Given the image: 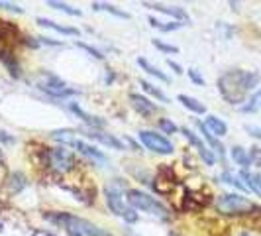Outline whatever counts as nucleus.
<instances>
[{
    "instance_id": "f257e3e1",
    "label": "nucleus",
    "mask_w": 261,
    "mask_h": 236,
    "mask_svg": "<svg viewBox=\"0 0 261 236\" xmlns=\"http://www.w3.org/2000/svg\"><path fill=\"white\" fill-rule=\"evenodd\" d=\"M259 83L257 73H249V71H228L218 79V89L220 95L230 103V105H240L246 101V95L249 89H253Z\"/></svg>"
},
{
    "instance_id": "f03ea898",
    "label": "nucleus",
    "mask_w": 261,
    "mask_h": 236,
    "mask_svg": "<svg viewBox=\"0 0 261 236\" xmlns=\"http://www.w3.org/2000/svg\"><path fill=\"white\" fill-rule=\"evenodd\" d=\"M49 221L57 224H63L69 236H112L110 232L102 230L100 226L89 223L81 217H73V215H49Z\"/></svg>"
},
{
    "instance_id": "7ed1b4c3",
    "label": "nucleus",
    "mask_w": 261,
    "mask_h": 236,
    "mask_svg": "<svg viewBox=\"0 0 261 236\" xmlns=\"http://www.w3.org/2000/svg\"><path fill=\"white\" fill-rule=\"evenodd\" d=\"M128 203H130L134 209L145 210V213L155 215L159 219H165L167 217V209L159 201H155V197H149L147 193H142L138 189H130L128 191Z\"/></svg>"
},
{
    "instance_id": "20e7f679",
    "label": "nucleus",
    "mask_w": 261,
    "mask_h": 236,
    "mask_svg": "<svg viewBox=\"0 0 261 236\" xmlns=\"http://www.w3.org/2000/svg\"><path fill=\"white\" fill-rule=\"evenodd\" d=\"M218 210L224 215H246L251 210H257V207L242 195H222L218 199Z\"/></svg>"
},
{
    "instance_id": "39448f33",
    "label": "nucleus",
    "mask_w": 261,
    "mask_h": 236,
    "mask_svg": "<svg viewBox=\"0 0 261 236\" xmlns=\"http://www.w3.org/2000/svg\"><path fill=\"white\" fill-rule=\"evenodd\" d=\"M106 203H108V207L112 209V213H116L118 217H122L124 221H128V223H136V221H138V215H136L130 207L124 205L122 193L118 191L116 187H108V189H106Z\"/></svg>"
},
{
    "instance_id": "423d86ee",
    "label": "nucleus",
    "mask_w": 261,
    "mask_h": 236,
    "mask_svg": "<svg viewBox=\"0 0 261 236\" xmlns=\"http://www.w3.org/2000/svg\"><path fill=\"white\" fill-rule=\"evenodd\" d=\"M140 140L144 142V146L147 150H151V152H155V154H163V156L173 154V144H171L167 138L159 136L155 132L142 130L140 132Z\"/></svg>"
},
{
    "instance_id": "0eeeda50",
    "label": "nucleus",
    "mask_w": 261,
    "mask_h": 236,
    "mask_svg": "<svg viewBox=\"0 0 261 236\" xmlns=\"http://www.w3.org/2000/svg\"><path fill=\"white\" fill-rule=\"evenodd\" d=\"M39 89L45 91L51 97H69V95H75V89H67V85L55 75H45L39 83Z\"/></svg>"
},
{
    "instance_id": "6e6552de",
    "label": "nucleus",
    "mask_w": 261,
    "mask_h": 236,
    "mask_svg": "<svg viewBox=\"0 0 261 236\" xmlns=\"http://www.w3.org/2000/svg\"><path fill=\"white\" fill-rule=\"evenodd\" d=\"M49 163L57 171L65 173V171H71L73 166H75V159H73V154L65 150V148H55L49 152Z\"/></svg>"
},
{
    "instance_id": "1a4fd4ad",
    "label": "nucleus",
    "mask_w": 261,
    "mask_h": 236,
    "mask_svg": "<svg viewBox=\"0 0 261 236\" xmlns=\"http://www.w3.org/2000/svg\"><path fill=\"white\" fill-rule=\"evenodd\" d=\"M175 185H177V177H175V173H173L169 168H161L159 173L155 175V183H153L157 193L167 195L169 191L175 189Z\"/></svg>"
},
{
    "instance_id": "9d476101",
    "label": "nucleus",
    "mask_w": 261,
    "mask_h": 236,
    "mask_svg": "<svg viewBox=\"0 0 261 236\" xmlns=\"http://www.w3.org/2000/svg\"><path fill=\"white\" fill-rule=\"evenodd\" d=\"M183 134L187 136V140H189V142H191V144H193L196 148V150H198V154H200V157L204 159V163L212 166V163H214V156L210 154L208 148L202 144V140H200V138H198V136H196V134L193 130H187V128L183 130Z\"/></svg>"
},
{
    "instance_id": "9b49d317",
    "label": "nucleus",
    "mask_w": 261,
    "mask_h": 236,
    "mask_svg": "<svg viewBox=\"0 0 261 236\" xmlns=\"http://www.w3.org/2000/svg\"><path fill=\"white\" fill-rule=\"evenodd\" d=\"M69 146H73V148H77L81 154H85V156L92 157V159H96V161H106V156L100 152V150H96L94 146L87 144V142H83V140H79V138H73Z\"/></svg>"
},
{
    "instance_id": "f8f14e48",
    "label": "nucleus",
    "mask_w": 261,
    "mask_h": 236,
    "mask_svg": "<svg viewBox=\"0 0 261 236\" xmlns=\"http://www.w3.org/2000/svg\"><path fill=\"white\" fill-rule=\"evenodd\" d=\"M200 197H204L200 191H187L185 193V201H183V207L187 210H198L202 209L204 205H208L210 199H200Z\"/></svg>"
},
{
    "instance_id": "ddd939ff",
    "label": "nucleus",
    "mask_w": 261,
    "mask_h": 236,
    "mask_svg": "<svg viewBox=\"0 0 261 236\" xmlns=\"http://www.w3.org/2000/svg\"><path fill=\"white\" fill-rule=\"evenodd\" d=\"M130 101L134 108L140 112V114H144V116H151V114H155V105L153 103H149L145 97H140V95H130Z\"/></svg>"
},
{
    "instance_id": "4468645a",
    "label": "nucleus",
    "mask_w": 261,
    "mask_h": 236,
    "mask_svg": "<svg viewBox=\"0 0 261 236\" xmlns=\"http://www.w3.org/2000/svg\"><path fill=\"white\" fill-rule=\"evenodd\" d=\"M71 110H73L79 118H83V122H87V124H89V126H92V128H102V126H105V120H102V118L87 114V112H85V110H83L79 105H75V103H71Z\"/></svg>"
},
{
    "instance_id": "2eb2a0df",
    "label": "nucleus",
    "mask_w": 261,
    "mask_h": 236,
    "mask_svg": "<svg viewBox=\"0 0 261 236\" xmlns=\"http://www.w3.org/2000/svg\"><path fill=\"white\" fill-rule=\"evenodd\" d=\"M89 138H94V140H98V142H102L105 146H110V148H114V150H124V144L116 140V138H112L110 134H102V132H96V130H91L87 134Z\"/></svg>"
},
{
    "instance_id": "dca6fc26",
    "label": "nucleus",
    "mask_w": 261,
    "mask_h": 236,
    "mask_svg": "<svg viewBox=\"0 0 261 236\" xmlns=\"http://www.w3.org/2000/svg\"><path fill=\"white\" fill-rule=\"evenodd\" d=\"M144 6L147 8H151V10H157V12H163V14H169V16H175V18H179V20H185L187 18V14L185 10L181 8H177V6H163V4H151V2H144Z\"/></svg>"
},
{
    "instance_id": "f3484780",
    "label": "nucleus",
    "mask_w": 261,
    "mask_h": 236,
    "mask_svg": "<svg viewBox=\"0 0 261 236\" xmlns=\"http://www.w3.org/2000/svg\"><path fill=\"white\" fill-rule=\"evenodd\" d=\"M204 128L214 136V134H218V136H224L226 132H228V126L224 124L220 118L216 116H208L206 120H204Z\"/></svg>"
},
{
    "instance_id": "a211bd4d",
    "label": "nucleus",
    "mask_w": 261,
    "mask_h": 236,
    "mask_svg": "<svg viewBox=\"0 0 261 236\" xmlns=\"http://www.w3.org/2000/svg\"><path fill=\"white\" fill-rule=\"evenodd\" d=\"M38 24L43 28H51L55 32H59V34H65V36H79V30L77 28H69V26H59V24H55L51 20H45V18H38Z\"/></svg>"
},
{
    "instance_id": "6ab92c4d",
    "label": "nucleus",
    "mask_w": 261,
    "mask_h": 236,
    "mask_svg": "<svg viewBox=\"0 0 261 236\" xmlns=\"http://www.w3.org/2000/svg\"><path fill=\"white\" fill-rule=\"evenodd\" d=\"M179 101L183 103L189 110H193V112H196V114H204L206 112V106L202 105V103H198L196 99H193V97H187V95H179Z\"/></svg>"
},
{
    "instance_id": "aec40b11",
    "label": "nucleus",
    "mask_w": 261,
    "mask_h": 236,
    "mask_svg": "<svg viewBox=\"0 0 261 236\" xmlns=\"http://www.w3.org/2000/svg\"><path fill=\"white\" fill-rule=\"evenodd\" d=\"M92 8L94 10H105V12H110L114 14V16H118V18H130V14L128 12H122V10H118L116 6H112V4H105V2H92Z\"/></svg>"
},
{
    "instance_id": "412c9836",
    "label": "nucleus",
    "mask_w": 261,
    "mask_h": 236,
    "mask_svg": "<svg viewBox=\"0 0 261 236\" xmlns=\"http://www.w3.org/2000/svg\"><path fill=\"white\" fill-rule=\"evenodd\" d=\"M16 34H18L16 26H12L10 22L0 20V41H8L10 38H16Z\"/></svg>"
},
{
    "instance_id": "4be33fe9",
    "label": "nucleus",
    "mask_w": 261,
    "mask_h": 236,
    "mask_svg": "<svg viewBox=\"0 0 261 236\" xmlns=\"http://www.w3.org/2000/svg\"><path fill=\"white\" fill-rule=\"evenodd\" d=\"M0 59L8 65L10 75H14V77H18V75H20V73H18V63H16V59H14V57H10V52H8V50H0Z\"/></svg>"
},
{
    "instance_id": "5701e85b",
    "label": "nucleus",
    "mask_w": 261,
    "mask_h": 236,
    "mask_svg": "<svg viewBox=\"0 0 261 236\" xmlns=\"http://www.w3.org/2000/svg\"><path fill=\"white\" fill-rule=\"evenodd\" d=\"M138 63L144 67V69L147 71V73H149V75H155L157 79H161V81H165V83L169 81V77H167V75H163V73H161L157 67H153L151 63H149V61H147V59H144V57H140V59H138Z\"/></svg>"
},
{
    "instance_id": "b1692460",
    "label": "nucleus",
    "mask_w": 261,
    "mask_h": 236,
    "mask_svg": "<svg viewBox=\"0 0 261 236\" xmlns=\"http://www.w3.org/2000/svg\"><path fill=\"white\" fill-rule=\"evenodd\" d=\"M242 110H244V112H257V110H261V89L249 99L248 105L242 106Z\"/></svg>"
},
{
    "instance_id": "393cba45",
    "label": "nucleus",
    "mask_w": 261,
    "mask_h": 236,
    "mask_svg": "<svg viewBox=\"0 0 261 236\" xmlns=\"http://www.w3.org/2000/svg\"><path fill=\"white\" fill-rule=\"evenodd\" d=\"M140 85L144 87V91H145V92H149V95H153V97H155L157 101H161V103H167V101H169V99H167V97H165L163 92L159 91L157 87H153L151 83H147V81H144V79H142V81H140Z\"/></svg>"
},
{
    "instance_id": "a878e982",
    "label": "nucleus",
    "mask_w": 261,
    "mask_h": 236,
    "mask_svg": "<svg viewBox=\"0 0 261 236\" xmlns=\"http://www.w3.org/2000/svg\"><path fill=\"white\" fill-rule=\"evenodd\" d=\"M51 8H55V10H61V12L69 14V16H81V10H77V8H71L69 4H65V2H55V0H49L47 2Z\"/></svg>"
},
{
    "instance_id": "bb28decb",
    "label": "nucleus",
    "mask_w": 261,
    "mask_h": 236,
    "mask_svg": "<svg viewBox=\"0 0 261 236\" xmlns=\"http://www.w3.org/2000/svg\"><path fill=\"white\" fill-rule=\"evenodd\" d=\"M198 128H200V130L204 132L206 140H208L210 144H212V148H214V150L218 152V156L224 157V148H222V144H220V142H218V140H216V138H214V136H212V134H210V132L206 130V128H204V124H202V122H198Z\"/></svg>"
},
{
    "instance_id": "cd10ccee",
    "label": "nucleus",
    "mask_w": 261,
    "mask_h": 236,
    "mask_svg": "<svg viewBox=\"0 0 261 236\" xmlns=\"http://www.w3.org/2000/svg\"><path fill=\"white\" fill-rule=\"evenodd\" d=\"M232 157H234L236 163H240V166H249V156L246 154V150L240 148V146L232 148Z\"/></svg>"
},
{
    "instance_id": "c85d7f7f",
    "label": "nucleus",
    "mask_w": 261,
    "mask_h": 236,
    "mask_svg": "<svg viewBox=\"0 0 261 236\" xmlns=\"http://www.w3.org/2000/svg\"><path fill=\"white\" fill-rule=\"evenodd\" d=\"M159 126H161V130L167 132V134H175V132H177V126H175L171 120H167V118H161V120H159Z\"/></svg>"
},
{
    "instance_id": "c756f323",
    "label": "nucleus",
    "mask_w": 261,
    "mask_h": 236,
    "mask_svg": "<svg viewBox=\"0 0 261 236\" xmlns=\"http://www.w3.org/2000/svg\"><path fill=\"white\" fill-rule=\"evenodd\" d=\"M153 45H155V48H159L161 52H167V53H177V52H179L175 45H167V43H163V41H159V39H153Z\"/></svg>"
},
{
    "instance_id": "7c9ffc66",
    "label": "nucleus",
    "mask_w": 261,
    "mask_h": 236,
    "mask_svg": "<svg viewBox=\"0 0 261 236\" xmlns=\"http://www.w3.org/2000/svg\"><path fill=\"white\" fill-rule=\"evenodd\" d=\"M222 177H224V179H226V183L236 185L238 189H248V187H246V185L242 183V181H238V179H236V177H234V175H232V173H224Z\"/></svg>"
},
{
    "instance_id": "2f4dec72",
    "label": "nucleus",
    "mask_w": 261,
    "mask_h": 236,
    "mask_svg": "<svg viewBox=\"0 0 261 236\" xmlns=\"http://www.w3.org/2000/svg\"><path fill=\"white\" fill-rule=\"evenodd\" d=\"M0 8H4V10H12V12H18V14L24 12V10H22L18 4H12V2H4V0H0Z\"/></svg>"
},
{
    "instance_id": "473e14b6",
    "label": "nucleus",
    "mask_w": 261,
    "mask_h": 236,
    "mask_svg": "<svg viewBox=\"0 0 261 236\" xmlns=\"http://www.w3.org/2000/svg\"><path fill=\"white\" fill-rule=\"evenodd\" d=\"M77 45H79V48H83V50H87V52L91 53V55H94L96 59H102V57H105L102 53H100V52H96L94 48H91V45H87V43H77Z\"/></svg>"
},
{
    "instance_id": "72a5a7b5",
    "label": "nucleus",
    "mask_w": 261,
    "mask_h": 236,
    "mask_svg": "<svg viewBox=\"0 0 261 236\" xmlns=\"http://www.w3.org/2000/svg\"><path fill=\"white\" fill-rule=\"evenodd\" d=\"M189 77L193 79L195 83H198V85H202V83H204V81H202V77H198V75H196L195 69H189Z\"/></svg>"
},
{
    "instance_id": "f704fd0d",
    "label": "nucleus",
    "mask_w": 261,
    "mask_h": 236,
    "mask_svg": "<svg viewBox=\"0 0 261 236\" xmlns=\"http://www.w3.org/2000/svg\"><path fill=\"white\" fill-rule=\"evenodd\" d=\"M167 65H169L171 69H175V73H177V75H181V73H183L181 65H177V63H175V61H171V59H167Z\"/></svg>"
},
{
    "instance_id": "c9c22d12",
    "label": "nucleus",
    "mask_w": 261,
    "mask_h": 236,
    "mask_svg": "<svg viewBox=\"0 0 261 236\" xmlns=\"http://www.w3.org/2000/svg\"><path fill=\"white\" fill-rule=\"evenodd\" d=\"M0 140H2V142H12V136H6L4 132L0 130Z\"/></svg>"
},
{
    "instance_id": "e433bc0d",
    "label": "nucleus",
    "mask_w": 261,
    "mask_h": 236,
    "mask_svg": "<svg viewBox=\"0 0 261 236\" xmlns=\"http://www.w3.org/2000/svg\"><path fill=\"white\" fill-rule=\"evenodd\" d=\"M242 236H249V234H242Z\"/></svg>"
}]
</instances>
